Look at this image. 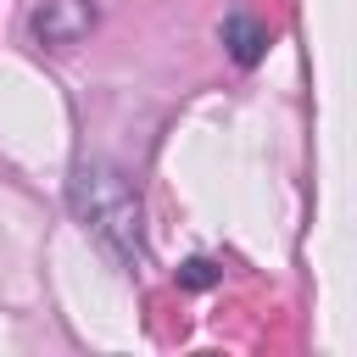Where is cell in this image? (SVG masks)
<instances>
[{"label":"cell","mask_w":357,"mask_h":357,"mask_svg":"<svg viewBox=\"0 0 357 357\" xmlns=\"http://www.w3.org/2000/svg\"><path fill=\"white\" fill-rule=\"evenodd\" d=\"M67 206L84 223V234L128 273L151 268V245H145V206L134 195V184L106 167V162H78L67 173Z\"/></svg>","instance_id":"1"},{"label":"cell","mask_w":357,"mask_h":357,"mask_svg":"<svg viewBox=\"0 0 357 357\" xmlns=\"http://www.w3.org/2000/svg\"><path fill=\"white\" fill-rule=\"evenodd\" d=\"M95 17H100L95 0H45V6L28 11V33H33L45 50H67V45L89 39Z\"/></svg>","instance_id":"2"},{"label":"cell","mask_w":357,"mask_h":357,"mask_svg":"<svg viewBox=\"0 0 357 357\" xmlns=\"http://www.w3.org/2000/svg\"><path fill=\"white\" fill-rule=\"evenodd\" d=\"M218 33H223V45H229V56H234L240 67H257V61L268 56V28H262L251 11H229Z\"/></svg>","instance_id":"3"},{"label":"cell","mask_w":357,"mask_h":357,"mask_svg":"<svg viewBox=\"0 0 357 357\" xmlns=\"http://www.w3.org/2000/svg\"><path fill=\"white\" fill-rule=\"evenodd\" d=\"M223 279V268L212 262V257H190V262H178V284L184 290H212Z\"/></svg>","instance_id":"4"}]
</instances>
